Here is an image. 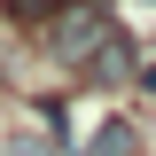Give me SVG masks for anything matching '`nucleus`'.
<instances>
[{"label":"nucleus","instance_id":"1","mask_svg":"<svg viewBox=\"0 0 156 156\" xmlns=\"http://www.w3.org/2000/svg\"><path fill=\"white\" fill-rule=\"evenodd\" d=\"M101 39H109V16H101V8H78V16L62 8V16H55V39H47V47H55V55H70V62H86Z\"/></svg>","mask_w":156,"mask_h":156},{"label":"nucleus","instance_id":"2","mask_svg":"<svg viewBox=\"0 0 156 156\" xmlns=\"http://www.w3.org/2000/svg\"><path fill=\"white\" fill-rule=\"evenodd\" d=\"M78 156H140V133H133V125H125V117H109V125H101V133L86 140V148H78Z\"/></svg>","mask_w":156,"mask_h":156},{"label":"nucleus","instance_id":"3","mask_svg":"<svg viewBox=\"0 0 156 156\" xmlns=\"http://www.w3.org/2000/svg\"><path fill=\"white\" fill-rule=\"evenodd\" d=\"M0 8H8L16 23H55L62 8H70V0H0Z\"/></svg>","mask_w":156,"mask_h":156},{"label":"nucleus","instance_id":"4","mask_svg":"<svg viewBox=\"0 0 156 156\" xmlns=\"http://www.w3.org/2000/svg\"><path fill=\"white\" fill-rule=\"evenodd\" d=\"M16 156H55V148H47V140H23V148H16Z\"/></svg>","mask_w":156,"mask_h":156},{"label":"nucleus","instance_id":"5","mask_svg":"<svg viewBox=\"0 0 156 156\" xmlns=\"http://www.w3.org/2000/svg\"><path fill=\"white\" fill-rule=\"evenodd\" d=\"M140 86H148V94H156V62H148V70H140Z\"/></svg>","mask_w":156,"mask_h":156}]
</instances>
